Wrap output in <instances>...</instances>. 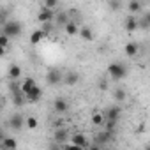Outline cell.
<instances>
[{
  "mask_svg": "<svg viewBox=\"0 0 150 150\" xmlns=\"http://www.w3.org/2000/svg\"><path fill=\"white\" fill-rule=\"evenodd\" d=\"M104 113H101V111H94L92 113V117H90V120H92V124L96 125V127H103V124H104Z\"/></svg>",
  "mask_w": 150,
  "mask_h": 150,
  "instance_id": "2e32d148",
  "label": "cell"
},
{
  "mask_svg": "<svg viewBox=\"0 0 150 150\" xmlns=\"http://www.w3.org/2000/svg\"><path fill=\"white\" fill-rule=\"evenodd\" d=\"M127 9H129L131 14H136V13H139L143 9V4L138 2V0H131V2H127Z\"/></svg>",
  "mask_w": 150,
  "mask_h": 150,
  "instance_id": "44dd1931",
  "label": "cell"
},
{
  "mask_svg": "<svg viewBox=\"0 0 150 150\" xmlns=\"http://www.w3.org/2000/svg\"><path fill=\"white\" fill-rule=\"evenodd\" d=\"M42 7L48 9V11H53V9L58 7V2H57V0H46V2L42 4Z\"/></svg>",
  "mask_w": 150,
  "mask_h": 150,
  "instance_id": "484cf974",
  "label": "cell"
},
{
  "mask_svg": "<svg viewBox=\"0 0 150 150\" xmlns=\"http://www.w3.org/2000/svg\"><path fill=\"white\" fill-rule=\"evenodd\" d=\"M104 117H106L108 120H111V122H117L118 117H120V108H118V106H110V108L106 110Z\"/></svg>",
  "mask_w": 150,
  "mask_h": 150,
  "instance_id": "5bb4252c",
  "label": "cell"
},
{
  "mask_svg": "<svg viewBox=\"0 0 150 150\" xmlns=\"http://www.w3.org/2000/svg\"><path fill=\"white\" fill-rule=\"evenodd\" d=\"M124 51H125V55H127L129 58H134V57L139 53V46H138L136 42H127V44L124 46Z\"/></svg>",
  "mask_w": 150,
  "mask_h": 150,
  "instance_id": "4fadbf2b",
  "label": "cell"
},
{
  "mask_svg": "<svg viewBox=\"0 0 150 150\" xmlns=\"http://www.w3.org/2000/svg\"><path fill=\"white\" fill-rule=\"evenodd\" d=\"M108 7L117 11V9H120V7H122V4H120V2H108Z\"/></svg>",
  "mask_w": 150,
  "mask_h": 150,
  "instance_id": "f546056e",
  "label": "cell"
},
{
  "mask_svg": "<svg viewBox=\"0 0 150 150\" xmlns=\"http://www.w3.org/2000/svg\"><path fill=\"white\" fill-rule=\"evenodd\" d=\"M113 99H115L117 103H124V101L127 99V92H125L122 87H118V88L113 90Z\"/></svg>",
  "mask_w": 150,
  "mask_h": 150,
  "instance_id": "ffe728a7",
  "label": "cell"
},
{
  "mask_svg": "<svg viewBox=\"0 0 150 150\" xmlns=\"http://www.w3.org/2000/svg\"><path fill=\"white\" fill-rule=\"evenodd\" d=\"M25 125L28 127V129H37V125H39V122H37V118L35 117H27V120H25Z\"/></svg>",
  "mask_w": 150,
  "mask_h": 150,
  "instance_id": "d4e9b609",
  "label": "cell"
},
{
  "mask_svg": "<svg viewBox=\"0 0 150 150\" xmlns=\"http://www.w3.org/2000/svg\"><path fill=\"white\" fill-rule=\"evenodd\" d=\"M88 150H103V148H101V145L94 143V145H90V146H88Z\"/></svg>",
  "mask_w": 150,
  "mask_h": 150,
  "instance_id": "836d02e7",
  "label": "cell"
},
{
  "mask_svg": "<svg viewBox=\"0 0 150 150\" xmlns=\"http://www.w3.org/2000/svg\"><path fill=\"white\" fill-rule=\"evenodd\" d=\"M53 110H55L57 113H67V110H69V103H67L64 97H57V99L53 101Z\"/></svg>",
  "mask_w": 150,
  "mask_h": 150,
  "instance_id": "ba28073f",
  "label": "cell"
},
{
  "mask_svg": "<svg viewBox=\"0 0 150 150\" xmlns=\"http://www.w3.org/2000/svg\"><path fill=\"white\" fill-rule=\"evenodd\" d=\"M41 28H42V30L48 34V32H51V30H53V25H51V23H46V25H42Z\"/></svg>",
  "mask_w": 150,
  "mask_h": 150,
  "instance_id": "1f68e13d",
  "label": "cell"
},
{
  "mask_svg": "<svg viewBox=\"0 0 150 150\" xmlns=\"http://www.w3.org/2000/svg\"><path fill=\"white\" fill-rule=\"evenodd\" d=\"M62 81H64V74H62L60 69H50L48 71V74H46V83L48 85L55 87V85H58Z\"/></svg>",
  "mask_w": 150,
  "mask_h": 150,
  "instance_id": "3957f363",
  "label": "cell"
},
{
  "mask_svg": "<svg viewBox=\"0 0 150 150\" xmlns=\"http://www.w3.org/2000/svg\"><path fill=\"white\" fill-rule=\"evenodd\" d=\"M80 35H81L83 41H87V42L94 41V32H92L90 27H81V28H80Z\"/></svg>",
  "mask_w": 150,
  "mask_h": 150,
  "instance_id": "d6986e66",
  "label": "cell"
},
{
  "mask_svg": "<svg viewBox=\"0 0 150 150\" xmlns=\"http://www.w3.org/2000/svg\"><path fill=\"white\" fill-rule=\"evenodd\" d=\"M0 46H2L4 50H6V48L9 46V37H7V35H4V34L0 35Z\"/></svg>",
  "mask_w": 150,
  "mask_h": 150,
  "instance_id": "4316f807",
  "label": "cell"
},
{
  "mask_svg": "<svg viewBox=\"0 0 150 150\" xmlns=\"http://www.w3.org/2000/svg\"><path fill=\"white\" fill-rule=\"evenodd\" d=\"M34 87H37V83H35V80H34V78H30V76H28V78H25V80H23V83H21V92H23V94H28Z\"/></svg>",
  "mask_w": 150,
  "mask_h": 150,
  "instance_id": "9a60e30c",
  "label": "cell"
},
{
  "mask_svg": "<svg viewBox=\"0 0 150 150\" xmlns=\"http://www.w3.org/2000/svg\"><path fill=\"white\" fill-rule=\"evenodd\" d=\"M145 18H146V21L150 23V14H145Z\"/></svg>",
  "mask_w": 150,
  "mask_h": 150,
  "instance_id": "d590c367",
  "label": "cell"
},
{
  "mask_svg": "<svg viewBox=\"0 0 150 150\" xmlns=\"http://www.w3.org/2000/svg\"><path fill=\"white\" fill-rule=\"evenodd\" d=\"M64 150H85V148H80V146H76V145H72V143H67V145L64 146Z\"/></svg>",
  "mask_w": 150,
  "mask_h": 150,
  "instance_id": "f1b7e54d",
  "label": "cell"
},
{
  "mask_svg": "<svg viewBox=\"0 0 150 150\" xmlns=\"http://www.w3.org/2000/svg\"><path fill=\"white\" fill-rule=\"evenodd\" d=\"M23 117L20 115V113H14L13 117H11V120H9V125H11V129H14V131H21L23 129Z\"/></svg>",
  "mask_w": 150,
  "mask_h": 150,
  "instance_id": "30bf717a",
  "label": "cell"
},
{
  "mask_svg": "<svg viewBox=\"0 0 150 150\" xmlns=\"http://www.w3.org/2000/svg\"><path fill=\"white\" fill-rule=\"evenodd\" d=\"M71 143H72V145H76V146H80V148H85V150H88V146H90L88 138H87L85 134H81V132L72 134V136H71Z\"/></svg>",
  "mask_w": 150,
  "mask_h": 150,
  "instance_id": "277c9868",
  "label": "cell"
},
{
  "mask_svg": "<svg viewBox=\"0 0 150 150\" xmlns=\"http://www.w3.org/2000/svg\"><path fill=\"white\" fill-rule=\"evenodd\" d=\"M2 146H4V150H16L18 148V141L14 139V138H2Z\"/></svg>",
  "mask_w": 150,
  "mask_h": 150,
  "instance_id": "e0dca14e",
  "label": "cell"
},
{
  "mask_svg": "<svg viewBox=\"0 0 150 150\" xmlns=\"http://www.w3.org/2000/svg\"><path fill=\"white\" fill-rule=\"evenodd\" d=\"M41 97H42V90H41V87H39V85H37V87H34L28 94H25V99H27V103H30V104L39 103V101H41Z\"/></svg>",
  "mask_w": 150,
  "mask_h": 150,
  "instance_id": "8992f818",
  "label": "cell"
},
{
  "mask_svg": "<svg viewBox=\"0 0 150 150\" xmlns=\"http://www.w3.org/2000/svg\"><path fill=\"white\" fill-rule=\"evenodd\" d=\"M48 148H50V150H60V148H58V143H57V141H51Z\"/></svg>",
  "mask_w": 150,
  "mask_h": 150,
  "instance_id": "d6a6232c",
  "label": "cell"
},
{
  "mask_svg": "<svg viewBox=\"0 0 150 150\" xmlns=\"http://www.w3.org/2000/svg\"><path fill=\"white\" fill-rule=\"evenodd\" d=\"M20 76H21V67H20V65H11V67H9V78H11L13 81H16Z\"/></svg>",
  "mask_w": 150,
  "mask_h": 150,
  "instance_id": "603a6c76",
  "label": "cell"
},
{
  "mask_svg": "<svg viewBox=\"0 0 150 150\" xmlns=\"http://www.w3.org/2000/svg\"><path fill=\"white\" fill-rule=\"evenodd\" d=\"M111 138H113V134H111V132H108V131H103V132H99V134L96 136V143H97V145H103V143H108V141H111Z\"/></svg>",
  "mask_w": 150,
  "mask_h": 150,
  "instance_id": "ac0fdd59",
  "label": "cell"
},
{
  "mask_svg": "<svg viewBox=\"0 0 150 150\" xmlns=\"http://www.w3.org/2000/svg\"><path fill=\"white\" fill-rule=\"evenodd\" d=\"M108 74L111 76L113 81H120L127 76V67L122 62H113V64L108 65Z\"/></svg>",
  "mask_w": 150,
  "mask_h": 150,
  "instance_id": "6da1fadb",
  "label": "cell"
},
{
  "mask_svg": "<svg viewBox=\"0 0 150 150\" xmlns=\"http://www.w3.org/2000/svg\"><path fill=\"white\" fill-rule=\"evenodd\" d=\"M53 18H55V13L53 11H48V9H41L39 11V14H37V21L39 23H42V25H46V23H51L53 21Z\"/></svg>",
  "mask_w": 150,
  "mask_h": 150,
  "instance_id": "52a82bcc",
  "label": "cell"
},
{
  "mask_svg": "<svg viewBox=\"0 0 150 150\" xmlns=\"http://www.w3.org/2000/svg\"><path fill=\"white\" fill-rule=\"evenodd\" d=\"M143 131H145V125H143V124H139V125H138V129H136V132H143Z\"/></svg>",
  "mask_w": 150,
  "mask_h": 150,
  "instance_id": "e575fe53",
  "label": "cell"
},
{
  "mask_svg": "<svg viewBox=\"0 0 150 150\" xmlns=\"http://www.w3.org/2000/svg\"><path fill=\"white\" fill-rule=\"evenodd\" d=\"M64 28H65V34L67 35H76V34H80V27L74 23V21H69Z\"/></svg>",
  "mask_w": 150,
  "mask_h": 150,
  "instance_id": "7402d4cb",
  "label": "cell"
},
{
  "mask_svg": "<svg viewBox=\"0 0 150 150\" xmlns=\"http://www.w3.org/2000/svg\"><path fill=\"white\" fill-rule=\"evenodd\" d=\"M46 35H48V34H46L42 28H37V30H34V32L30 34V44H34V46H35V44L42 42V39H44Z\"/></svg>",
  "mask_w": 150,
  "mask_h": 150,
  "instance_id": "8fae6325",
  "label": "cell"
},
{
  "mask_svg": "<svg viewBox=\"0 0 150 150\" xmlns=\"http://www.w3.org/2000/svg\"><path fill=\"white\" fill-rule=\"evenodd\" d=\"M138 21H139V27H141L143 30H146V28L150 27V23L146 21V18H143V20H138Z\"/></svg>",
  "mask_w": 150,
  "mask_h": 150,
  "instance_id": "4dcf8cb0",
  "label": "cell"
},
{
  "mask_svg": "<svg viewBox=\"0 0 150 150\" xmlns=\"http://www.w3.org/2000/svg\"><path fill=\"white\" fill-rule=\"evenodd\" d=\"M69 139H71V138H69L67 129H64V127H57V129H55V132H53V141H57L58 145H65Z\"/></svg>",
  "mask_w": 150,
  "mask_h": 150,
  "instance_id": "5b68a950",
  "label": "cell"
},
{
  "mask_svg": "<svg viewBox=\"0 0 150 150\" xmlns=\"http://www.w3.org/2000/svg\"><path fill=\"white\" fill-rule=\"evenodd\" d=\"M115 127H117V122H111V120H108V122H106V129H104V131H108V132H111V134H113Z\"/></svg>",
  "mask_w": 150,
  "mask_h": 150,
  "instance_id": "83f0119b",
  "label": "cell"
},
{
  "mask_svg": "<svg viewBox=\"0 0 150 150\" xmlns=\"http://www.w3.org/2000/svg\"><path fill=\"white\" fill-rule=\"evenodd\" d=\"M143 150H150V145H146V146H145V148H143Z\"/></svg>",
  "mask_w": 150,
  "mask_h": 150,
  "instance_id": "8d00e7d4",
  "label": "cell"
},
{
  "mask_svg": "<svg viewBox=\"0 0 150 150\" xmlns=\"http://www.w3.org/2000/svg\"><path fill=\"white\" fill-rule=\"evenodd\" d=\"M21 23L20 21H14V20H11V21H6L4 25H2V34L4 35H7L9 39H14V37H18L20 34H21Z\"/></svg>",
  "mask_w": 150,
  "mask_h": 150,
  "instance_id": "7a4b0ae2",
  "label": "cell"
},
{
  "mask_svg": "<svg viewBox=\"0 0 150 150\" xmlns=\"http://www.w3.org/2000/svg\"><path fill=\"white\" fill-rule=\"evenodd\" d=\"M78 81H80V74L76 71H67V74L64 76V83L69 87H74V85H78Z\"/></svg>",
  "mask_w": 150,
  "mask_h": 150,
  "instance_id": "9c48e42d",
  "label": "cell"
},
{
  "mask_svg": "<svg viewBox=\"0 0 150 150\" xmlns=\"http://www.w3.org/2000/svg\"><path fill=\"white\" fill-rule=\"evenodd\" d=\"M69 21H71V20H69V14H67V13H60V14L57 16V25H64V27H65Z\"/></svg>",
  "mask_w": 150,
  "mask_h": 150,
  "instance_id": "cb8c5ba5",
  "label": "cell"
},
{
  "mask_svg": "<svg viewBox=\"0 0 150 150\" xmlns=\"http://www.w3.org/2000/svg\"><path fill=\"white\" fill-rule=\"evenodd\" d=\"M124 27H125L127 32H134L136 28H139V21H138L134 16H127L125 21H124Z\"/></svg>",
  "mask_w": 150,
  "mask_h": 150,
  "instance_id": "7c38bea8",
  "label": "cell"
}]
</instances>
